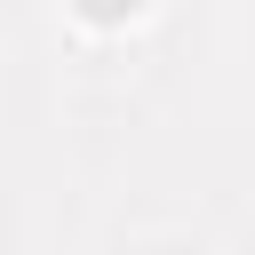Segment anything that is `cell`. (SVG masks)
<instances>
[{
    "label": "cell",
    "mask_w": 255,
    "mask_h": 255,
    "mask_svg": "<svg viewBox=\"0 0 255 255\" xmlns=\"http://www.w3.org/2000/svg\"><path fill=\"white\" fill-rule=\"evenodd\" d=\"M80 8H88L96 24H120V16H135V0H80Z\"/></svg>",
    "instance_id": "6da1fadb"
}]
</instances>
